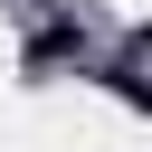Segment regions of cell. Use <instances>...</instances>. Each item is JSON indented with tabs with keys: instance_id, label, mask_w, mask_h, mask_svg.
I'll list each match as a JSON object with an SVG mask.
<instances>
[{
	"instance_id": "6da1fadb",
	"label": "cell",
	"mask_w": 152,
	"mask_h": 152,
	"mask_svg": "<svg viewBox=\"0 0 152 152\" xmlns=\"http://www.w3.org/2000/svg\"><path fill=\"white\" fill-rule=\"evenodd\" d=\"M66 57H86V28H76V19H48V28L28 38V66H66Z\"/></svg>"
},
{
	"instance_id": "7a4b0ae2",
	"label": "cell",
	"mask_w": 152,
	"mask_h": 152,
	"mask_svg": "<svg viewBox=\"0 0 152 152\" xmlns=\"http://www.w3.org/2000/svg\"><path fill=\"white\" fill-rule=\"evenodd\" d=\"M104 86H114L124 104H142V114H152V76H142V66H104Z\"/></svg>"
}]
</instances>
